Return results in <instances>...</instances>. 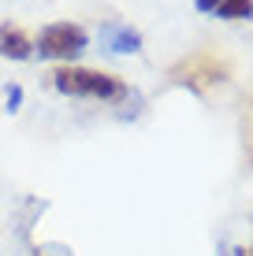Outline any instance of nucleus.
Returning a JSON list of instances; mask_svg holds the SVG:
<instances>
[{"label":"nucleus","instance_id":"nucleus-7","mask_svg":"<svg viewBox=\"0 0 253 256\" xmlns=\"http://www.w3.org/2000/svg\"><path fill=\"white\" fill-rule=\"evenodd\" d=\"M242 134H246V156L253 164V100H246V116H242Z\"/></svg>","mask_w":253,"mask_h":256},{"label":"nucleus","instance_id":"nucleus-5","mask_svg":"<svg viewBox=\"0 0 253 256\" xmlns=\"http://www.w3.org/2000/svg\"><path fill=\"white\" fill-rule=\"evenodd\" d=\"M0 56L4 60H30L34 56V45L30 38L12 22H0Z\"/></svg>","mask_w":253,"mask_h":256},{"label":"nucleus","instance_id":"nucleus-4","mask_svg":"<svg viewBox=\"0 0 253 256\" xmlns=\"http://www.w3.org/2000/svg\"><path fill=\"white\" fill-rule=\"evenodd\" d=\"M97 38H101V45L108 48V52H119V56H127V52H130V56H134V52H142V34H138L130 22L108 19V22H101Z\"/></svg>","mask_w":253,"mask_h":256},{"label":"nucleus","instance_id":"nucleus-8","mask_svg":"<svg viewBox=\"0 0 253 256\" xmlns=\"http://www.w3.org/2000/svg\"><path fill=\"white\" fill-rule=\"evenodd\" d=\"M19 104H23V90H19V86H8V108H19Z\"/></svg>","mask_w":253,"mask_h":256},{"label":"nucleus","instance_id":"nucleus-1","mask_svg":"<svg viewBox=\"0 0 253 256\" xmlns=\"http://www.w3.org/2000/svg\"><path fill=\"white\" fill-rule=\"evenodd\" d=\"M64 96H86V100H101V104H119L127 100V82L119 74H104V70H90V67H60L52 74Z\"/></svg>","mask_w":253,"mask_h":256},{"label":"nucleus","instance_id":"nucleus-2","mask_svg":"<svg viewBox=\"0 0 253 256\" xmlns=\"http://www.w3.org/2000/svg\"><path fill=\"white\" fill-rule=\"evenodd\" d=\"M231 74V64L227 60H220L216 52H190L186 60H179L175 67H171V78H175L179 86H190V90H208V86H216V82H223V78Z\"/></svg>","mask_w":253,"mask_h":256},{"label":"nucleus","instance_id":"nucleus-9","mask_svg":"<svg viewBox=\"0 0 253 256\" xmlns=\"http://www.w3.org/2000/svg\"><path fill=\"white\" fill-rule=\"evenodd\" d=\"M194 8H197V12H205V15H212L216 8H220V0H194Z\"/></svg>","mask_w":253,"mask_h":256},{"label":"nucleus","instance_id":"nucleus-10","mask_svg":"<svg viewBox=\"0 0 253 256\" xmlns=\"http://www.w3.org/2000/svg\"><path fill=\"white\" fill-rule=\"evenodd\" d=\"M249 256H253V249H249Z\"/></svg>","mask_w":253,"mask_h":256},{"label":"nucleus","instance_id":"nucleus-3","mask_svg":"<svg viewBox=\"0 0 253 256\" xmlns=\"http://www.w3.org/2000/svg\"><path fill=\"white\" fill-rule=\"evenodd\" d=\"M86 45H90V38L78 22H49L38 34L34 48L41 52V60H75L86 52Z\"/></svg>","mask_w":253,"mask_h":256},{"label":"nucleus","instance_id":"nucleus-6","mask_svg":"<svg viewBox=\"0 0 253 256\" xmlns=\"http://www.w3.org/2000/svg\"><path fill=\"white\" fill-rule=\"evenodd\" d=\"M212 15L220 19H253V0H220Z\"/></svg>","mask_w":253,"mask_h":256}]
</instances>
